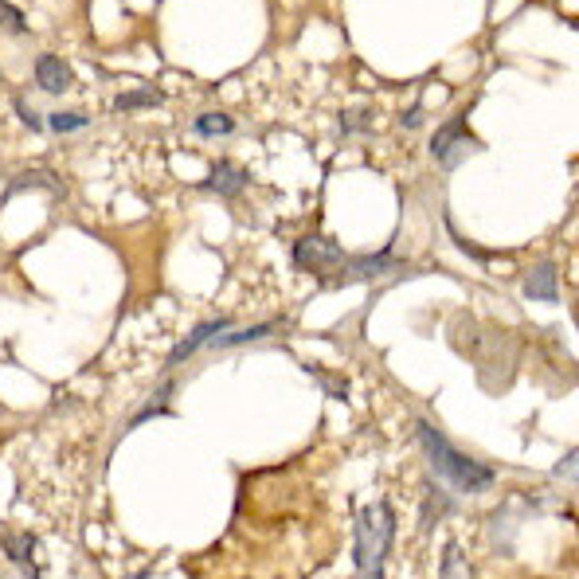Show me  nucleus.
<instances>
[{
  "label": "nucleus",
  "instance_id": "1a4fd4ad",
  "mask_svg": "<svg viewBox=\"0 0 579 579\" xmlns=\"http://www.w3.org/2000/svg\"><path fill=\"white\" fill-rule=\"evenodd\" d=\"M525 294L536 298V302H552V298H556V270H552V263H540V267L529 270Z\"/></svg>",
  "mask_w": 579,
  "mask_h": 579
},
{
  "label": "nucleus",
  "instance_id": "ddd939ff",
  "mask_svg": "<svg viewBox=\"0 0 579 579\" xmlns=\"http://www.w3.org/2000/svg\"><path fill=\"white\" fill-rule=\"evenodd\" d=\"M192 130L200 137H227L235 134V122H231L227 114H200V118L192 122Z\"/></svg>",
  "mask_w": 579,
  "mask_h": 579
},
{
  "label": "nucleus",
  "instance_id": "4468645a",
  "mask_svg": "<svg viewBox=\"0 0 579 579\" xmlns=\"http://www.w3.org/2000/svg\"><path fill=\"white\" fill-rule=\"evenodd\" d=\"M0 28L12 32V36H28V20L12 0H0Z\"/></svg>",
  "mask_w": 579,
  "mask_h": 579
},
{
  "label": "nucleus",
  "instance_id": "6e6552de",
  "mask_svg": "<svg viewBox=\"0 0 579 579\" xmlns=\"http://www.w3.org/2000/svg\"><path fill=\"white\" fill-rule=\"evenodd\" d=\"M345 267L349 270H345L341 282H349V278H380V274H388L396 263H392V251H380V255H360V259H349Z\"/></svg>",
  "mask_w": 579,
  "mask_h": 579
},
{
  "label": "nucleus",
  "instance_id": "423d86ee",
  "mask_svg": "<svg viewBox=\"0 0 579 579\" xmlns=\"http://www.w3.org/2000/svg\"><path fill=\"white\" fill-rule=\"evenodd\" d=\"M243 184H247V173H243L239 165H231V161H220L200 188H204V192H216V196H235Z\"/></svg>",
  "mask_w": 579,
  "mask_h": 579
},
{
  "label": "nucleus",
  "instance_id": "0eeeda50",
  "mask_svg": "<svg viewBox=\"0 0 579 579\" xmlns=\"http://www.w3.org/2000/svg\"><path fill=\"white\" fill-rule=\"evenodd\" d=\"M32 552H36V536H32V533L4 536V556H8L12 564H20V568H24L28 576H40V568H36Z\"/></svg>",
  "mask_w": 579,
  "mask_h": 579
},
{
  "label": "nucleus",
  "instance_id": "dca6fc26",
  "mask_svg": "<svg viewBox=\"0 0 579 579\" xmlns=\"http://www.w3.org/2000/svg\"><path fill=\"white\" fill-rule=\"evenodd\" d=\"M12 110H16V118H20V122H24L28 130H40V126H44V122H40V118L32 114V106H28V102H24L20 94H16V102H12Z\"/></svg>",
  "mask_w": 579,
  "mask_h": 579
},
{
  "label": "nucleus",
  "instance_id": "9d476101",
  "mask_svg": "<svg viewBox=\"0 0 579 579\" xmlns=\"http://www.w3.org/2000/svg\"><path fill=\"white\" fill-rule=\"evenodd\" d=\"M165 94L157 87H137V90H126V94H114V110L118 114H130V110H149V106H161Z\"/></svg>",
  "mask_w": 579,
  "mask_h": 579
},
{
  "label": "nucleus",
  "instance_id": "9b49d317",
  "mask_svg": "<svg viewBox=\"0 0 579 579\" xmlns=\"http://www.w3.org/2000/svg\"><path fill=\"white\" fill-rule=\"evenodd\" d=\"M274 329H278V321H263V325H251V329H223L212 345H220V349H227V345H251V341L270 337Z\"/></svg>",
  "mask_w": 579,
  "mask_h": 579
},
{
  "label": "nucleus",
  "instance_id": "f8f14e48",
  "mask_svg": "<svg viewBox=\"0 0 579 579\" xmlns=\"http://www.w3.org/2000/svg\"><path fill=\"white\" fill-rule=\"evenodd\" d=\"M20 188H47V192H55V200H63V196H67L63 180L51 177V169H44V173H28V177L12 180V184H8V192H4V200H8L12 192H20Z\"/></svg>",
  "mask_w": 579,
  "mask_h": 579
},
{
  "label": "nucleus",
  "instance_id": "f257e3e1",
  "mask_svg": "<svg viewBox=\"0 0 579 579\" xmlns=\"http://www.w3.org/2000/svg\"><path fill=\"white\" fill-rule=\"evenodd\" d=\"M415 435H419V443H423V450H427V462L435 466V474L443 478L450 490H458V493H486L493 486V470H490V466H482V462H474V458L458 454V450L446 443V439L439 435V431H435V427L419 423V427H415Z\"/></svg>",
  "mask_w": 579,
  "mask_h": 579
},
{
  "label": "nucleus",
  "instance_id": "20e7f679",
  "mask_svg": "<svg viewBox=\"0 0 579 579\" xmlns=\"http://www.w3.org/2000/svg\"><path fill=\"white\" fill-rule=\"evenodd\" d=\"M223 329H231V317H212V321H200V325H196V329L180 341L177 349L165 357V372H173V368H180L184 360H192V353H196V349H204V345H212Z\"/></svg>",
  "mask_w": 579,
  "mask_h": 579
},
{
  "label": "nucleus",
  "instance_id": "39448f33",
  "mask_svg": "<svg viewBox=\"0 0 579 579\" xmlns=\"http://www.w3.org/2000/svg\"><path fill=\"white\" fill-rule=\"evenodd\" d=\"M71 83H75V75H71V67H67L59 55L44 51V55L36 59V87L44 90V94H67Z\"/></svg>",
  "mask_w": 579,
  "mask_h": 579
},
{
  "label": "nucleus",
  "instance_id": "7ed1b4c3",
  "mask_svg": "<svg viewBox=\"0 0 579 579\" xmlns=\"http://www.w3.org/2000/svg\"><path fill=\"white\" fill-rule=\"evenodd\" d=\"M294 263H298V270H310V274L325 278V270L345 263V251L325 235H306V239L294 243Z\"/></svg>",
  "mask_w": 579,
  "mask_h": 579
},
{
  "label": "nucleus",
  "instance_id": "2eb2a0df",
  "mask_svg": "<svg viewBox=\"0 0 579 579\" xmlns=\"http://www.w3.org/2000/svg\"><path fill=\"white\" fill-rule=\"evenodd\" d=\"M83 126H90L87 114H67V110H63V114H51V118H47V130H51V134H71V130H83Z\"/></svg>",
  "mask_w": 579,
  "mask_h": 579
},
{
  "label": "nucleus",
  "instance_id": "f03ea898",
  "mask_svg": "<svg viewBox=\"0 0 579 579\" xmlns=\"http://www.w3.org/2000/svg\"><path fill=\"white\" fill-rule=\"evenodd\" d=\"M396 536V513L388 505H368L357 513V568L364 576L384 572L388 544Z\"/></svg>",
  "mask_w": 579,
  "mask_h": 579
}]
</instances>
